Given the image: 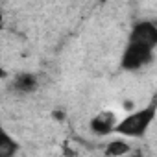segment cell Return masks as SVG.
<instances>
[{"label": "cell", "mask_w": 157, "mask_h": 157, "mask_svg": "<svg viewBox=\"0 0 157 157\" xmlns=\"http://www.w3.org/2000/svg\"><path fill=\"white\" fill-rule=\"evenodd\" d=\"M52 117H54L56 120H59V122H61V120H65V113H63L61 109H56V111H52Z\"/></svg>", "instance_id": "obj_8"}, {"label": "cell", "mask_w": 157, "mask_h": 157, "mask_svg": "<svg viewBox=\"0 0 157 157\" xmlns=\"http://www.w3.org/2000/svg\"><path fill=\"white\" fill-rule=\"evenodd\" d=\"M4 78H6V70L2 68V65H0V80H4Z\"/></svg>", "instance_id": "obj_10"}, {"label": "cell", "mask_w": 157, "mask_h": 157, "mask_svg": "<svg viewBox=\"0 0 157 157\" xmlns=\"http://www.w3.org/2000/svg\"><path fill=\"white\" fill-rule=\"evenodd\" d=\"M124 109H126V111L133 109V102H124Z\"/></svg>", "instance_id": "obj_9"}, {"label": "cell", "mask_w": 157, "mask_h": 157, "mask_svg": "<svg viewBox=\"0 0 157 157\" xmlns=\"http://www.w3.org/2000/svg\"><path fill=\"white\" fill-rule=\"evenodd\" d=\"M19 151V142L0 124V157H11Z\"/></svg>", "instance_id": "obj_5"}, {"label": "cell", "mask_w": 157, "mask_h": 157, "mask_svg": "<svg viewBox=\"0 0 157 157\" xmlns=\"http://www.w3.org/2000/svg\"><path fill=\"white\" fill-rule=\"evenodd\" d=\"M13 87L19 91V93H32L37 89V78L30 72H22L15 78L13 82Z\"/></svg>", "instance_id": "obj_6"}, {"label": "cell", "mask_w": 157, "mask_h": 157, "mask_svg": "<svg viewBox=\"0 0 157 157\" xmlns=\"http://www.w3.org/2000/svg\"><path fill=\"white\" fill-rule=\"evenodd\" d=\"M117 122L118 120H117V115L113 111H102L91 120V129L96 135H109V133H113Z\"/></svg>", "instance_id": "obj_4"}, {"label": "cell", "mask_w": 157, "mask_h": 157, "mask_svg": "<svg viewBox=\"0 0 157 157\" xmlns=\"http://www.w3.org/2000/svg\"><path fill=\"white\" fill-rule=\"evenodd\" d=\"M104 153L107 155V157H118V155H126V153H129V144L128 142H124V140H113V142H107V146H105V150H104Z\"/></svg>", "instance_id": "obj_7"}, {"label": "cell", "mask_w": 157, "mask_h": 157, "mask_svg": "<svg viewBox=\"0 0 157 157\" xmlns=\"http://www.w3.org/2000/svg\"><path fill=\"white\" fill-rule=\"evenodd\" d=\"M2 26H4V17H2V13H0V30H2Z\"/></svg>", "instance_id": "obj_11"}, {"label": "cell", "mask_w": 157, "mask_h": 157, "mask_svg": "<svg viewBox=\"0 0 157 157\" xmlns=\"http://www.w3.org/2000/svg\"><path fill=\"white\" fill-rule=\"evenodd\" d=\"M153 57V48L144 44V43H137V41H129V44L126 46L124 54H122V68L126 70H137L144 65H148Z\"/></svg>", "instance_id": "obj_2"}, {"label": "cell", "mask_w": 157, "mask_h": 157, "mask_svg": "<svg viewBox=\"0 0 157 157\" xmlns=\"http://www.w3.org/2000/svg\"><path fill=\"white\" fill-rule=\"evenodd\" d=\"M129 41H137V43H144L151 48H155L157 44V28L153 22H148V21H142V22H137L129 33Z\"/></svg>", "instance_id": "obj_3"}, {"label": "cell", "mask_w": 157, "mask_h": 157, "mask_svg": "<svg viewBox=\"0 0 157 157\" xmlns=\"http://www.w3.org/2000/svg\"><path fill=\"white\" fill-rule=\"evenodd\" d=\"M155 111H157V105H155V102H151L142 111L131 113L124 120L117 122V126H115L113 131H117L120 135H126V137H142L146 133V129L150 128V124L153 122Z\"/></svg>", "instance_id": "obj_1"}]
</instances>
